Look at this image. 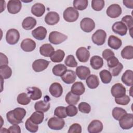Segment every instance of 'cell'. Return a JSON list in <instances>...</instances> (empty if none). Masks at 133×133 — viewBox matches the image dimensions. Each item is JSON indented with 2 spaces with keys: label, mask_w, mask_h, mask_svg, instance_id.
<instances>
[{
  "label": "cell",
  "mask_w": 133,
  "mask_h": 133,
  "mask_svg": "<svg viewBox=\"0 0 133 133\" xmlns=\"http://www.w3.org/2000/svg\"><path fill=\"white\" fill-rule=\"evenodd\" d=\"M26 110L22 108H16L9 111L6 114V118L11 124H18L22 123V119L26 115Z\"/></svg>",
  "instance_id": "6da1fadb"
},
{
  "label": "cell",
  "mask_w": 133,
  "mask_h": 133,
  "mask_svg": "<svg viewBox=\"0 0 133 133\" xmlns=\"http://www.w3.org/2000/svg\"><path fill=\"white\" fill-rule=\"evenodd\" d=\"M63 16L66 22H73L77 20L79 17V12L74 7H69L64 11Z\"/></svg>",
  "instance_id": "7a4b0ae2"
},
{
  "label": "cell",
  "mask_w": 133,
  "mask_h": 133,
  "mask_svg": "<svg viewBox=\"0 0 133 133\" xmlns=\"http://www.w3.org/2000/svg\"><path fill=\"white\" fill-rule=\"evenodd\" d=\"M68 38V36L58 31H52L49 33L48 40L50 43L54 45H58Z\"/></svg>",
  "instance_id": "3957f363"
},
{
  "label": "cell",
  "mask_w": 133,
  "mask_h": 133,
  "mask_svg": "<svg viewBox=\"0 0 133 133\" xmlns=\"http://www.w3.org/2000/svg\"><path fill=\"white\" fill-rule=\"evenodd\" d=\"M119 124L123 129H129L133 127V114L126 113L119 120Z\"/></svg>",
  "instance_id": "277c9868"
},
{
  "label": "cell",
  "mask_w": 133,
  "mask_h": 133,
  "mask_svg": "<svg viewBox=\"0 0 133 133\" xmlns=\"http://www.w3.org/2000/svg\"><path fill=\"white\" fill-rule=\"evenodd\" d=\"M48 127L52 130H61L65 125V122L63 118L58 117H52L49 119L47 122Z\"/></svg>",
  "instance_id": "5b68a950"
},
{
  "label": "cell",
  "mask_w": 133,
  "mask_h": 133,
  "mask_svg": "<svg viewBox=\"0 0 133 133\" xmlns=\"http://www.w3.org/2000/svg\"><path fill=\"white\" fill-rule=\"evenodd\" d=\"M20 33L17 29H10L7 31L6 40L8 44L10 45H15L18 43Z\"/></svg>",
  "instance_id": "8992f818"
},
{
  "label": "cell",
  "mask_w": 133,
  "mask_h": 133,
  "mask_svg": "<svg viewBox=\"0 0 133 133\" xmlns=\"http://www.w3.org/2000/svg\"><path fill=\"white\" fill-rule=\"evenodd\" d=\"M107 37L106 32L101 29L97 30L92 35L91 39L92 42L98 46L102 45L105 41Z\"/></svg>",
  "instance_id": "52a82bcc"
},
{
  "label": "cell",
  "mask_w": 133,
  "mask_h": 133,
  "mask_svg": "<svg viewBox=\"0 0 133 133\" xmlns=\"http://www.w3.org/2000/svg\"><path fill=\"white\" fill-rule=\"evenodd\" d=\"M80 26L84 32L89 33L95 29V23L90 18H84L81 21Z\"/></svg>",
  "instance_id": "ba28073f"
},
{
  "label": "cell",
  "mask_w": 133,
  "mask_h": 133,
  "mask_svg": "<svg viewBox=\"0 0 133 133\" xmlns=\"http://www.w3.org/2000/svg\"><path fill=\"white\" fill-rule=\"evenodd\" d=\"M122 10L121 6L117 4H114L109 6L106 10V14L108 17L111 18L118 17L122 14Z\"/></svg>",
  "instance_id": "9c48e42d"
},
{
  "label": "cell",
  "mask_w": 133,
  "mask_h": 133,
  "mask_svg": "<svg viewBox=\"0 0 133 133\" xmlns=\"http://www.w3.org/2000/svg\"><path fill=\"white\" fill-rule=\"evenodd\" d=\"M7 10L11 14L18 13L22 7V4L19 0H10L7 3Z\"/></svg>",
  "instance_id": "30bf717a"
},
{
  "label": "cell",
  "mask_w": 133,
  "mask_h": 133,
  "mask_svg": "<svg viewBox=\"0 0 133 133\" xmlns=\"http://www.w3.org/2000/svg\"><path fill=\"white\" fill-rule=\"evenodd\" d=\"M126 88L121 83L114 84L111 89V93L115 98L121 97L126 95Z\"/></svg>",
  "instance_id": "8fae6325"
},
{
  "label": "cell",
  "mask_w": 133,
  "mask_h": 133,
  "mask_svg": "<svg viewBox=\"0 0 133 133\" xmlns=\"http://www.w3.org/2000/svg\"><path fill=\"white\" fill-rule=\"evenodd\" d=\"M49 61L45 59H37L35 60L32 65L33 70L36 72H39L47 68Z\"/></svg>",
  "instance_id": "7c38bea8"
},
{
  "label": "cell",
  "mask_w": 133,
  "mask_h": 133,
  "mask_svg": "<svg viewBox=\"0 0 133 133\" xmlns=\"http://www.w3.org/2000/svg\"><path fill=\"white\" fill-rule=\"evenodd\" d=\"M76 56L79 61L85 63L88 61L90 57V52L86 48L81 47L76 50Z\"/></svg>",
  "instance_id": "4fadbf2b"
},
{
  "label": "cell",
  "mask_w": 133,
  "mask_h": 133,
  "mask_svg": "<svg viewBox=\"0 0 133 133\" xmlns=\"http://www.w3.org/2000/svg\"><path fill=\"white\" fill-rule=\"evenodd\" d=\"M112 31L116 34L121 36L125 35L127 32V28L122 21L115 22L112 26Z\"/></svg>",
  "instance_id": "5bb4252c"
},
{
  "label": "cell",
  "mask_w": 133,
  "mask_h": 133,
  "mask_svg": "<svg viewBox=\"0 0 133 133\" xmlns=\"http://www.w3.org/2000/svg\"><path fill=\"white\" fill-rule=\"evenodd\" d=\"M45 22L49 25H54L57 24L60 20L59 15L55 11L48 12L44 18Z\"/></svg>",
  "instance_id": "9a60e30c"
},
{
  "label": "cell",
  "mask_w": 133,
  "mask_h": 133,
  "mask_svg": "<svg viewBox=\"0 0 133 133\" xmlns=\"http://www.w3.org/2000/svg\"><path fill=\"white\" fill-rule=\"evenodd\" d=\"M20 47L22 50L24 51L31 52L35 49L36 47V43L31 38H25L22 41L20 44Z\"/></svg>",
  "instance_id": "2e32d148"
},
{
  "label": "cell",
  "mask_w": 133,
  "mask_h": 133,
  "mask_svg": "<svg viewBox=\"0 0 133 133\" xmlns=\"http://www.w3.org/2000/svg\"><path fill=\"white\" fill-rule=\"evenodd\" d=\"M87 129L89 133H99L103 129V124L101 121L95 119L90 123Z\"/></svg>",
  "instance_id": "e0dca14e"
},
{
  "label": "cell",
  "mask_w": 133,
  "mask_h": 133,
  "mask_svg": "<svg viewBox=\"0 0 133 133\" xmlns=\"http://www.w3.org/2000/svg\"><path fill=\"white\" fill-rule=\"evenodd\" d=\"M49 91L50 94L54 97H60L63 92V88L61 85L57 82L53 83L49 87Z\"/></svg>",
  "instance_id": "ac0fdd59"
},
{
  "label": "cell",
  "mask_w": 133,
  "mask_h": 133,
  "mask_svg": "<svg viewBox=\"0 0 133 133\" xmlns=\"http://www.w3.org/2000/svg\"><path fill=\"white\" fill-rule=\"evenodd\" d=\"M32 35L37 40H43L46 36L47 30L44 26H39L32 31Z\"/></svg>",
  "instance_id": "d6986e66"
},
{
  "label": "cell",
  "mask_w": 133,
  "mask_h": 133,
  "mask_svg": "<svg viewBox=\"0 0 133 133\" xmlns=\"http://www.w3.org/2000/svg\"><path fill=\"white\" fill-rule=\"evenodd\" d=\"M61 77L62 81L65 84H70L75 82L76 78V75L74 71L67 70Z\"/></svg>",
  "instance_id": "ffe728a7"
},
{
  "label": "cell",
  "mask_w": 133,
  "mask_h": 133,
  "mask_svg": "<svg viewBox=\"0 0 133 133\" xmlns=\"http://www.w3.org/2000/svg\"><path fill=\"white\" fill-rule=\"evenodd\" d=\"M75 73L79 79L85 80L90 75V70L87 66L81 65L76 68Z\"/></svg>",
  "instance_id": "44dd1931"
},
{
  "label": "cell",
  "mask_w": 133,
  "mask_h": 133,
  "mask_svg": "<svg viewBox=\"0 0 133 133\" xmlns=\"http://www.w3.org/2000/svg\"><path fill=\"white\" fill-rule=\"evenodd\" d=\"M45 12V6L40 3H37L34 4L31 8L32 14L36 17H42Z\"/></svg>",
  "instance_id": "7402d4cb"
},
{
  "label": "cell",
  "mask_w": 133,
  "mask_h": 133,
  "mask_svg": "<svg viewBox=\"0 0 133 133\" xmlns=\"http://www.w3.org/2000/svg\"><path fill=\"white\" fill-rule=\"evenodd\" d=\"M122 44V41L118 37L113 35L109 36L108 41V45L110 48L117 50L121 47Z\"/></svg>",
  "instance_id": "603a6c76"
},
{
  "label": "cell",
  "mask_w": 133,
  "mask_h": 133,
  "mask_svg": "<svg viewBox=\"0 0 133 133\" xmlns=\"http://www.w3.org/2000/svg\"><path fill=\"white\" fill-rule=\"evenodd\" d=\"M121 80L123 83L128 86L133 85V72L131 70H127L122 75Z\"/></svg>",
  "instance_id": "cb8c5ba5"
},
{
  "label": "cell",
  "mask_w": 133,
  "mask_h": 133,
  "mask_svg": "<svg viewBox=\"0 0 133 133\" xmlns=\"http://www.w3.org/2000/svg\"><path fill=\"white\" fill-rule=\"evenodd\" d=\"M28 94L29 95L30 98L33 100L39 99L42 96V92L41 89L36 87H29L26 89Z\"/></svg>",
  "instance_id": "d4e9b609"
},
{
  "label": "cell",
  "mask_w": 133,
  "mask_h": 133,
  "mask_svg": "<svg viewBox=\"0 0 133 133\" xmlns=\"http://www.w3.org/2000/svg\"><path fill=\"white\" fill-rule=\"evenodd\" d=\"M86 79V84L90 89H95L99 85V78L96 75H89Z\"/></svg>",
  "instance_id": "484cf974"
},
{
  "label": "cell",
  "mask_w": 133,
  "mask_h": 133,
  "mask_svg": "<svg viewBox=\"0 0 133 133\" xmlns=\"http://www.w3.org/2000/svg\"><path fill=\"white\" fill-rule=\"evenodd\" d=\"M85 91V88L83 83L81 82H75L71 87V91L76 95H82L84 93Z\"/></svg>",
  "instance_id": "4316f807"
},
{
  "label": "cell",
  "mask_w": 133,
  "mask_h": 133,
  "mask_svg": "<svg viewBox=\"0 0 133 133\" xmlns=\"http://www.w3.org/2000/svg\"><path fill=\"white\" fill-rule=\"evenodd\" d=\"M36 19L32 17L25 18L22 21V28L26 30H30L33 29L36 25Z\"/></svg>",
  "instance_id": "83f0119b"
},
{
  "label": "cell",
  "mask_w": 133,
  "mask_h": 133,
  "mask_svg": "<svg viewBox=\"0 0 133 133\" xmlns=\"http://www.w3.org/2000/svg\"><path fill=\"white\" fill-rule=\"evenodd\" d=\"M90 64L92 69L99 70L103 65V59L99 56H94L90 58Z\"/></svg>",
  "instance_id": "f1b7e54d"
},
{
  "label": "cell",
  "mask_w": 133,
  "mask_h": 133,
  "mask_svg": "<svg viewBox=\"0 0 133 133\" xmlns=\"http://www.w3.org/2000/svg\"><path fill=\"white\" fill-rule=\"evenodd\" d=\"M54 51V48L50 44H44L42 45L39 48V52L41 55L50 57L51 54Z\"/></svg>",
  "instance_id": "f546056e"
},
{
  "label": "cell",
  "mask_w": 133,
  "mask_h": 133,
  "mask_svg": "<svg viewBox=\"0 0 133 133\" xmlns=\"http://www.w3.org/2000/svg\"><path fill=\"white\" fill-rule=\"evenodd\" d=\"M50 107V104L48 101L41 100L36 102L35 103L34 109L35 111L46 112L49 109Z\"/></svg>",
  "instance_id": "4dcf8cb0"
},
{
  "label": "cell",
  "mask_w": 133,
  "mask_h": 133,
  "mask_svg": "<svg viewBox=\"0 0 133 133\" xmlns=\"http://www.w3.org/2000/svg\"><path fill=\"white\" fill-rule=\"evenodd\" d=\"M65 56L64 51L61 49H58L56 51H54L50 56V60L53 62L57 63L62 61Z\"/></svg>",
  "instance_id": "1f68e13d"
},
{
  "label": "cell",
  "mask_w": 133,
  "mask_h": 133,
  "mask_svg": "<svg viewBox=\"0 0 133 133\" xmlns=\"http://www.w3.org/2000/svg\"><path fill=\"white\" fill-rule=\"evenodd\" d=\"M30 119L33 122L34 124H41L44 118V112L41 111H36L35 112H33L30 117Z\"/></svg>",
  "instance_id": "d6a6232c"
},
{
  "label": "cell",
  "mask_w": 133,
  "mask_h": 133,
  "mask_svg": "<svg viewBox=\"0 0 133 133\" xmlns=\"http://www.w3.org/2000/svg\"><path fill=\"white\" fill-rule=\"evenodd\" d=\"M80 99L79 96L76 95L71 91L69 92L65 96V102L69 105H75Z\"/></svg>",
  "instance_id": "836d02e7"
},
{
  "label": "cell",
  "mask_w": 133,
  "mask_h": 133,
  "mask_svg": "<svg viewBox=\"0 0 133 133\" xmlns=\"http://www.w3.org/2000/svg\"><path fill=\"white\" fill-rule=\"evenodd\" d=\"M67 70V67L63 64H58L55 65L52 69V73L57 76H61Z\"/></svg>",
  "instance_id": "e575fe53"
},
{
  "label": "cell",
  "mask_w": 133,
  "mask_h": 133,
  "mask_svg": "<svg viewBox=\"0 0 133 133\" xmlns=\"http://www.w3.org/2000/svg\"><path fill=\"white\" fill-rule=\"evenodd\" d=\"M121 56L123 58L130 60L133 58V47L132 46H127L125 47L121 51Z\"/></svg>",
  "instance_id": "d590c367"
},
{
  "label": "cell",
  "mask_w": 133,
  "mask_h": 133,
  "mask_svg": "<svg viewBox=\"0 0 133 133\" xmlns=\"http://www.w3.org/2000/svg\"><path fill=\"white\" fill-rule=\"evenodd\" d=\"M101 81L104 84H109L112 80V75L110 72L107 70H103L99 73Z\"/></svg>",
  "instance_id": "8d00e7d4"
},
{
  "label": "cell",
  "mask_w": 133,
  "mask_h": 133,
  "mask_svg": "<svg viewBox=\"0 0 133 133\" xmlns=\"http://www.w3.org/2000/svg\"><path fill=\"white\" fill-rule=\"evenodd\" d=\"M12 70L8 65L0 66V75L3 79H8L11 76Z\"/></svg>",
  "instance_id": "74e56055"
},
{
  "label": "cell",
  "mask_w": 133,
  "mask_h": 133,
  "mask_svg": "<svg viewBox=\"0 0 133 133\" xmlns=\"http://www.w3.org/2000/svg\"><path fill=\"white\" fill-rule=\"evenodd\" d=\"M126 113V111L125 109L120 107L114 108L113 109L112 112V116L114 119H115L117 121H119L121 119V118Z\"/></svg>",
  "instance_id": "f35d334b"
},
{
  "label": "cell",
  "mask_w": 133,
  "mask_h": 133,
  "mask_svg": "<svg viewBox=\"0 0 133 133\" xmlns=\"http://www.w3.org/2000/svg\"><path fill=\"white\" fill-rule=\"evenodd\" d=\"M31 98L28 96V95L25 92H22L18 95L17 101L18 103L20 104L25 105L29 104L31 102Z\"/></svg>",
  "instance_id": "ab89813d"
},
{
  "label": "cell",
  "mask_w": 133,
  "mask_h": 133,
  "mask_svg": "<svg viewBox=\"0 0 133 133\" xmlns=\"http://www.w3.org/2000/svg\"><path fill=\"white\" fill-rule=\"evenodd\" d=\"M88 4L87 0H74L73 2L74 8L76 10H85Z\"/></svg>",
  "instance_id": "60d3db41"
},
{
  "label": "cell",
  "mask_w": 133,
  "mask_h": 133,
  "mask_svg": "<svg viewBox=\"0 0 133 133\" xmlns=\"http://www.w3.org/2000/svg\"><path fill=\"white\" fill-rule=\"evenodd\" d=\"M122 22H123L127 28V29L130 30V34L131 36V31L133 28V19L132 17L130 15H126L123 17L122 19Z\"/></svg>",
  "instance_id": "b9f144b4"
},
{
  "label": "cell",
  "mask_w": 133,
  "mask_h": 133,
  "mask_svg": "<svg viewBox=\"0 0 133 133\" xmlns=\"http://www.w3.org/2000/svg\"><path fill=\"white\" fill-rule=\"evenodd\" d=\"M25 126L27 130L31 132H36L38 129V124H34L30 118H28L25 123Z\"/></svg>",
  "instance_id": "7bdbcfd3"
},
{
  "label": "cell",
  "mask_w": 133,
  "mask_h": 133,
  "mask_svg": "<svg viewBox=\"0 0 133 133\" xmlns=\"http://www.w3.org/2000/svg\"><path fill=\"white\" fill-rule=\"evenodd\" d=\"M54 115L60 118H64L66 117L67 114L66 113L65 107L62 106L57 107L54 111Z\"/></svg>",
  "instance_id": "ee69618b"
},
{
  "label": "cell",
  "mask_w": 133,
  "mask_h": 133,
  "mask_svg": "<svg viewBox=\"0 0 133 133\" xmlns=\"http://www.w3.org/2000/svg\"><path fill=\"white\" fill-rule=\"evenodd\" d=\"M103 0H92L91 1V7L95 11L101 10L104 6Z\"/></svg>",
  "instance_id": "f6af8a7d"
},
{
  "label": "cell",
  "mask_w": 133,
  "mask_h": 133,
  "mask_svg": "<svg viewBox=\"0 0 133 133\" xmlns=\"http://www.w3.org/2000/svg\"><path fill=\"white\" fill-rule=\"evenodd\" d=\"M64 63L66 66L71 68H74L77 65V62H76L74 56L72 55H68L66 57L64 60Z\"/></svg>",
  "instance_id": "bcb514c9"
},
{
  "label": "cell",
  "mask_w": 133,
  "mask_h": 133,
  "mask_svg": "<svg viewBox=\"0 0 133 133\" xmlns=\"http://www.w3.org/2000/svg\"><path fill=\"white\" fill-rule=\"evenodd\" d=\"M130 101V97L126 95H125L124 96L119 98H115V102L117 104L122 105H126L128 104Z\"/></svg>",
  "instance_id": "7dc6e473"
},
{
  "label": "cell",
  "mask_w": 133,
  "mask_h": 133,
  "mask_svg": "<svg viewBox=\"0 0 133 133\" xmlns=\"http://www.w3.org/2000/svg\"><path fill=\"white\" fill-rule=\"evenodd\" d=\"M78 108L79 111L83 113H89L91 111L90 105L87 102H81L78 105Z\"/></svg>",
  "instance_id": "c3c4849f"
},
{
  "label": "cell",
  "mask_w": 133,
  "mask_h": 133,
  "mask_svg": "<svg viewBox=\"0 0 133 133\" xmlns=\"http://www.w3.org/2000/svg\"><path fill=\"white\" fill-rule=\"evenodd\" d=\"M66 113L67 116L70 117H73L77 114V108L74 105H69L65 107Z\"/></svg>",
  "instance_id": "681fc988"
},
{
  "label": "cell",
  "mask_w": 133,
  "mask_h": 133,
  "mask_svg": "<svg viewBox=\"0 0 133 133\" xmlns=\"http://www.w3.org/2000/svg\"><path fill=\"white\" fill-rule=\"evenodd\" d=\"M123 69V64L119 62L116 66L112 68H109V71H110V73H111L112 76H117L121 72Z\"/></svg>",
  "instance_id": "f907efd6"
},
{
  "label": "cell",
  "mask_w": 133,
  "mask_h": 133,
  "mask_svg": "<svg viewBox=\"0 0 133 133\" xmlns=\"http://www.w3.org/2000/svg\"><path fill=\"white\" fill-rule=\"evenodd\" d=\"M68 132V133H81L82 132V127L78 123H74L70 126Z\"/></svg>",
  "instance_id": "816d5d0a"
},
{
  "label": "cell",
  "mask_w": 133,
  "mask_h": 133,
  "mask_svg": "<svg viewBox=\"0 0 133 133\" xmlns=\"http://www.w3.org/2000/svg\"><path fill=\"white\" fill-rule=\"evenodd\" d=\"M107 61V65L109 68H113L116 66L119 62L118 59L114 56H113L109 58Z\"/></svg>",
  "instance_id": "f5cc1de1"
},
{
  "label": "cell",
  "mask_w": 133,
  "mask_h": 133,
  "mask_svg": "<svg viewBox=\"0 0 133 133\" xmlns=\"http://www.w3.org/2000/svg\"><path fill=\"white\" fill-rule=\"evenodd\" d=\"M102 57L105 60H108L111 57L114 56V52L110 49H106L104 50L102 54Z\"/></svg>",
  "instance_id": "db71d44e"
},
{
  "label": "cell",
  "mask_w": 133,
  "mask_h": 133,
  "mask_svg": "<svg viewBox=\"0 0 133 133\" xmlns=\"http://www.w3.org/2000/svg\"><path fill=\"white\" fill-rule=\"evenodd\" d=\"M9 132H16V133H20L21 129L20 126L18 124H13L12 126H10L8 129Z\"/></svg>",
  "instance_id": "11a10c76"
},
{
  "label": "cell",
  "mask_w": 133,
  "mask_h": 133,
  "mask_svg": "<svg viewBox=\"0 0 133 133\" xmlns=\"http://www.w3.org/2000/svg\"><path fill=\"white\" fill-rule=\"evenodd\" d=\"M0 57H1V62H0V66L2 65H6L8 64V60L7 56L3 54L2 52L0 53Z\"/></svg>",
  "instance_id": "9f6ffc18"
},
{
  "label": "cell",
  "mask_w": 133,
  "mask_h": 133,
  "mask_svg": "<svg viewBox=\"0 0 133 133\" xmlns=\"http://www.w3.org/2000/svg\"><path fill=\"white\" fill-rule=\"evenodd\" d=\"M123 3L126 7L130 9L133 8V0H124Z\"/></svg>",
  "instance_id": "6f0895ef"
},
{
  "label": "cell",
  "mask_w": 133,
  "mask_h": 133,
  "mask_svg": "<svg viewBox=\"0 0 133 133\" xmlns=\"http://www.w3.org/2000/svg\"><path fill=\"white\" fill-rule=\"evenodd\" d=\"M1 12H2V11L5 10L6 7V2L5 1H1Z\"/></svg>",
  "instance_id": "680465c9"
}]
</instances>
